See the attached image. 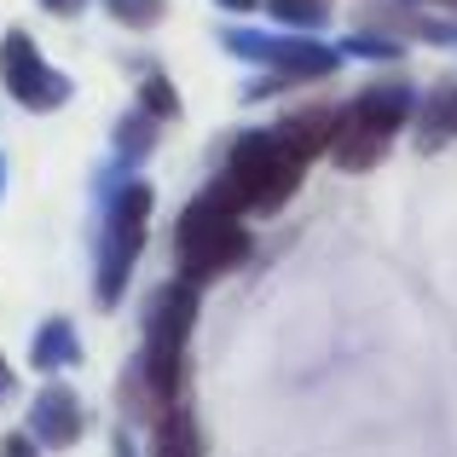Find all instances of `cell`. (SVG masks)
<instances>
[{"label":"cell","mask_w":457,"mask_h":457,"mask_svg":"<svg viewBox=\"0 0 457 457\" xmlns=\"http://www.w3.org/2000/svg\"><path fill=\"white\" fill-rule=\"evenodd\" d=\"M104 12L128 29H156L168 18V0H104Z\"/></svg>","instance_id":"obj_15"},{"label":"cell","mask_w":457,"mask_h":457,"mask_svg":"<svg viewBox=\"0 0 457 457\" xmlns=\"http://www.w3.org/2000/svg\"><path fill=\"white\" fill-rule=\"evenodd\" d=\"M302 174H307V156L278 128L237 134L232 151H226V174L209 186V197L226 203L232 214H278L302 191Z\"/></svg>","instance_id":"obj_1"},{"label":"cell","mask_w":457,"mask_h":457,"mask_svg":"<svg viewBox=\"0 0 457 457\" xmlns=\"http://www.w3.org/2000/svg\"><path fill=\"white\" fill-rule=\"evenodd\" d=\"M267 12L284 23V29H324V18H330L324 0H267Z\"/></svg>","instance_id":"obj_14"},{"label":"cell","mask_w":457,"mask_h":457,"mask_svg":"<svg viewBox=\"0 0 457 457\" xmlns=\"http://www.w3.org/2000/svg\"><path fill=\"white\" fill-rule=\"evenodd\" d=\"M151 139H156V122L145 111L122 116V122H116V162H139V156H151Z\"/></svg>","instance_id":"obj_12"},{"label":"cell","mask_w":457,"mask_h":457,"mask_svg":"<svg viewBox=\"0 0 457 457\" xmlns=\"http://www.w3.org/2000/svg\"><path fill=\"white\" fill-rule=\"evenodd\" d=\"M226 46L249 64H267L290 81H312V76H336L342 70V53L312 35H255V29H226Z\"/></svg>","instance_id":"obj_6"},{"label":"cell","mask_w":457,"mask_h":457,"mask_svg":"<svg viewBox=\"0 0 457 457\" xmlns=\"http://www.w3.org/2000/svg\"><path fill=\"white\" fill-rule=\"evenodd\" d=\"M116 457H134V446H128V435H116Z\"/></svg>","instance_id":"obj_22"},{"label":"cell","mask_w":457,"mask_h":457,"mask_svg":"<svg viewBox=\"0 0 457 457\" xmlns=\"http://www.w3.org/2000/svg\"><path fill=\"white\" fill-rule=\"evenodd\" d=\"M0 81H6V93L23 104V111H58V104L76 93V81L41 58V46H35L29 29L0 35Z\"/></svg>","instance_id":"obj_5"},{"label":"cell","mask_w":457,"mask_h":457,"mask_svg":"<svg viewBox=\"0 0 457 457\" xmlns=\"http://www.w3.org/2000/svg\"><path fill=\"white\" fill-rule=\"evenodd\" d=\"M18 394V377H12V365H6V353H0V405Z\"/></svg>","instance_id":"obj_20"},{"label":"cell","mask_w":457,"mask_h":457,"mask_svg":"<svg viewBox=\"0 0 457 457\" xmlns=\"http://www.w3.org/2000/svg\"><path fill=\"white\" fill-rule=\"evenodd\" d=\"M0 191H6V156H0Z\"/></svg>","instance_id":"obj_23"},{"label":"cell","mask_w":457,"mask_h":457,"mask_svg":"<svg viewBox=\"0 0 457 457\" xmlns=\"http://www.w3.org/2000/svg\"><path fill=\"white\" fill-rule=\"evenodd\" d=\"M81 428H87V417H81V400H76L70 382H46V388L29 400V440L35 446L70 452L81 440Z\"/></svg>","instance_id":"obj_7"},{"label":"cell","mask_w":457,"mask_h":457,"mask_svg":"<svg viewBox=\"0 0 457 457\" xmlns=\"http://www.w3.org/2000/svg\"><path fill=\"white\" fill-rule=\"evenodd\" d=\"M174 255H179V272L191 284L197 278H214V272H232L237 261H249V226L244 214H232L226 203H214L203 191L197 203H186L174 226Z\"/></svg>","instance_id":"obj_3"},{"label":"cell","mask_w":457,"mask_h":457,"mask_svg":"<svg viewBox=\"0 0 457 457\" xmlns=\"http://www.w3.org/2000/svg\"><path fill=\"white\" fill-rule=\"evenodd\" d=\"M411 6H423V0H411Z\"/></svg>","instance_id":"obj_24"},{"label":"cell","mask_w":457,"mask_h":457,"mask_svg":"<svg viewBox=\"0 0 457 457\" xmlns=\"http://www.w3.org/2000/svg\"><path fill=\"white\" fill-rule=\"evenodd\" d=\"M151 186L145 179H122V186L104 197V226H99V278H93V302L116 307L128 295L134 278V261L145 249V226H151Z\"/></svg>","instance_id":"obj_2"},{"label":"cell","mask_w":457,"mask_h":457,"mask_svg":"<svg viewBox=\"0 0 457 457\" xmlns=\"http://www.w3.org/2000/svg\"><path fill=\"white\" fill-rule=\"evenodd\" d=\"M220 6H226V12H255L261 0H220Z\"/></svg>","instance_id":"obj_21"},{"label":"cell","mask_w":457,"mask_h":457,"mask_svg":"<svg viewBox=\"0 0 457 457\" xmlns=\"http://www.w3.org/2000/svg\"><path fill=\"white\" fill-rule=\"evenodd\" d=\"M156 457H203V440H197V423H191L186 405H168L156 417V435H151Z\"/></svg>","instance_id":"obj_10"},{"label":"cell","mask_w":457,"mask_h":457,"mask_svg":"<svg viewBox=\"0 0 457 457\" xmlns=\"http://www.w3.org/2000/svg\"><path fill=\"white\" fill-rule=\"evenodd\" d=\"M139 111H145L151 122H174L179 116V93H174V81H168L162 70H151V76L139 81Z\"/></svg>","instance_id":"obj_13"},{"label":"cell","mask_w":457,"mask_h":457,"mask_svg":"<svg viewBox=\"0 0 457 457\" xmlns=\"http://www.w3.org/2000/svg\"><path fill=\"white\" fill-rule=\"evenodd\" d=\"M446 134H457V87H446L423 116V145H440Z\"/></svg>","instance_id":"obj_16"},{"label":"cell","mask_w":457,"mask_h":457,"mask_svg":"<svg viewBox=\"0 0 457 457\" xmlns=\"http://www.w3.org/2000/svg\"><path fill=\"white\" fill-rule=\"evenodd\" d=\"M76 359H81V342H76V324H70V319H46L41 330H35L29 365L41 370V377H58V370H70Z\"/></svg>","instance_id":"obj_9"},{"label":"cell","mask_w":457,"mask_h":457,"mask_svg":"<svg viewBox=\"0 0 457 457\" xmlns=\"http://www.w3.org/2000/svg\"><path fill=\"white\" fill-rule=\"evenodd\" d=\"M191 324H197V284L179 278L156 295L151 324H145V377L151 394L162 400V411L174 405L179 377H186V342H191Z\"/></svg>","instance_id":"obj_4"},{"label":"cell","mask_w":457,"mask_h":457,"mask_svg":"<svg viewBox=\"0 0 457 457\" xmlns=\"http://www.w3.org/2000/svg\"><path fill=\"white\" fill-rule=\"evenodd\" d=\"M411 99H417V93L405 87V81H377V87H365L353 104H347V116L382 128V134H400L405 116H411Z\"/></svg>","instance_id":"obj_8"},{"label":"cell","mask_w":457,"mask_h":457,"mask_svg":"<svg viewBox=\"0 0 457 457\" xmlns=\"http://www.w3.org/2000/svg\"><path fill=\"white\" fill-rule=\"evenodd\" d=\"M41 6H46V12H53V18H76V12H81V6H87V0H41Z\"/></svg>","instance_id":"obj_19"},{"label":"cell","mask_w":457,"mask_h":457,"mask_svg":"<svg viewBox=\"0 0 457 457\" xmlns=\"http://www.w3.org/2000/svg\"><path fill=\"white\" fill-rule=\"evenodd\" d=\"M336 53H353V58H394V53H400V46H394V41H382V35H353V41H347V46H336Z\"/></svg>","instance_id":"obj_17"},{"label":"cell","mask_w":457,"mask_h":457,"mask_svg":"<svg viewBox=\"0 0 457 457\" xmlns=\"http://www.w3.org/2000/svg\"><path fill=\"white\" fill-rule=\"evenodd\" d=\"M0 457H41V446L29 435H0Z\"/></svg>","instance_id":"obj_18"},{"label":"cell","mask_w":457,"mask_h":457,"mask_svg":"<svg viewBox=\"0 0 457 457\" xmlns=\"http://www.w3.org/2000/svg\"><path fill=\"white\" fill-rule=\"evenodd\" d=\"M278 134H284V139H290V145H295V151H302L307 162H312V156H324V151H330L336 116H330V111H302V116H284V122H278Z\"/></svg>","instance_id":"obj_11"}]
</instances>
